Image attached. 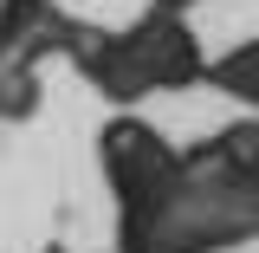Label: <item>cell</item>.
Returning a JSON list of instances; mask_svg holds the SVG:
<instances>
[]
</instances>
